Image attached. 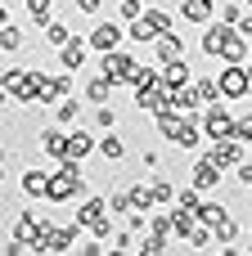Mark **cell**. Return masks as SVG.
<instances>
[{
  "mask_svg": "<svg viewBox=\"0 0 252 256\" xmlns=\"http://www.w3.org/2000/svg\"><path fill=\"white\" fill-rule=\"evenodd\" d=\"M77 194H86L81 166H77L72 158H63L59 176H50V180H45V198H50V202H68V198H77Z\"/></svg>",
  "mask_w": 252,
  "mask_h": 256,
  "instance_id": "6da1fadb",
  "label": "cell"
},
{
  "mask_svg": "<svg viewBox=\"0 0 252 256\" xmlns=\"http://www.w3.org/2000/svg\"><path fill=\"white\" fill-rule=\"evenodd\" d=\"M216 90H221V99H243V94L252 90L248 68H243V63H225L221 76H216Z\"/></svg>",
  "mask_w": 252,
  "mask_h": 256,
  "instance_id": "7a4b0ae2",
  "label": "cell"
},
{
  "mask_svg": "<svg viewBox=\"0 0 252 256\" xmlns=\"http://www.w3.org/2000/svg\"><path fill=\"white\" fill-rule=\"evenodd\" d=\"M203 135H207V140H225V135H234V117L225 112L221 99L207 104V112H203Z\"/></svg>",
  "mask_w": 252,
  "mask_h": 256,
  "instance_id": "3957f363",
  "label": "cell"
},
{
  "mask_svg": "<svg viewBox=\"0 0 252 256\" xmlns=\"http://www.w3.org/2000/svg\"><path fill=\"white\" fill-rule=\"evenodd\" d=\"M122 36H126V27H122V22H113V18H108V22H95V32H90V36H86V45H90V50H99V54H104V50H117V45H122Z\"/></svg>",
  "mask_w": 252,
  "mask_h": 256,
  "instance_id": "277c9868",
  "label": "cell"
},
{
  "mask_svg": "<svg viewBox=\"0 0 252 256\" xmlns=\"http://www.w3.org/2000/svg\"><path fill=\"white\" fill-rule=\"evenodd\" d=\"M207 158H212L221 171H225V166H239V162H243V144H239L234 135H225V140H216V144H212V153H207Z\"/></svg>",
  "mask_w": 252,
  "mask_h": 256,
  "instance_id": "5b68a950",
  "label": "cell"
},
{
  "mask_svg": "<svg viewBox=\"0 0 252 256\" xmlns=\"http://www.w3.org/2000/svg\"><path fill=\"white\" fill-rule=\"evenodd\" d=\"M167 140H171L176 148H198V140H203V126H194V122H180V117H176V126L167 130Z\"/></svg>",
  "mask_w": 252,
  "mask_h": 256,
  "instance_id": "8992f818",
  "label": "cell"
},
{
  "mask_svg": "<svg viewBox=\"0 0 252 256\" xmlns=\"http://www.w3.org/2000/svg\"><path fill=\"white\" fill-rule=\"evenodd\" d=\"M216 58H225V63H248V36L234 27L230 36H225V45H221V54Z\"/></svg>",
  "mask_w": 252,
  "mask_h": 256,
  "instance_id": "52a82bcc",
  "label": "cell"
},
{
  "mask_svg": "<svg viewBox=\"0 0 252 256\" xmlns=\"http://www.w3.org/2000/svg\"><path fill=\"white\" fill-rule=\"evenodd\" d=\"M216 184H221V166H216L212 158H198V166H194V189L207 194V189H216Z\"/></svg>",
  "mask_w": 252,
  "mask_h": 256,
  "instance_id": "ba28073f",
  "label": "cell"
},
{
  "mask_svg": "<svg viewBox=\"0 0 252 256\" xmlns=\"http://www.w3.org/2000/svg\"><path fill=\"white\" fill-rule=\"evenodd\" d=\"M153 45H158V63H176V58H185V40H180L176 32H162Z\"/></svg>",
  "mask_w": 252,
  "mask_h": 256,
  "instance_id": "9c48e42d",
  "label": "cell"
},
{
  "mask_svg": "<svg viewBox=\"0 0 252 256\" xmlns=\"http://www.w3.org/2000/svg\"><path fill=\"white\" fill-rule=\"evenodd\" d=\"M86 50H90V45H86V40H72V36H68V40H63V45H59V63H63V68H72V72H77V68H81V63H86Z\"/></svg>",
  "mask_w": 252,
  "mask_h": 256,
  "instance_id": "30bf717a",
  "label": "cell"
},
{
  "mask_svg": "<svg viewBox=\"0 0 252 256\" xmlns=\"http://www.w3.org/2000/svg\"><path fill=\"white\" fill-rule=\"evenodd\" d=\"M216 14V0H180V18L185 22H207Z\"/></svg>",
  "mask_w": 252,
  "mask_h": 256,
  "instance_id": "8fae6325",
  "label": "cell"
},
{
  "mask_svg": "<svg viewBox=\"0 0 252 256\" xmlns=\"http://www.w3.org/2000/svg\"><path fill=\"white\" fill-rule=\"evenodd\" d=\"M230 32H234V27H230V22H212V27H207V32H203V54H212V58H216V54H221V45H225V36H230Z\"/></svg>",
  "mask_w": 252,
  "mask_h": 256,
  "instance_id": "7c38bea8",
  "label": "cell"
},
{
  "mask_svg": "<svg viewBox=\"0 0 252 256\" xmlns=\"http://www.w3.org/2000/svg\"><path fill=\"white\" fill-rule=\"evenodd\" d=\"M41 148H45V158H59V162H63V158H68V135H63V130H45V135H41Z\"/></svg>",
  "mask_w": 252,
  "mask_h": 256,
  "instance_id": "4fadbf2b",
  "label": "cell"
},
{
  "mask_svg": "<svg viewBox=\"0 0 252 256\" xmlns=\"http://www.w3.org/2000/svg\"><path fill=\"white\" fill-rule=\"evenodd\" d=\"M86 153H95V140H90V130H72V135H68V158H72V162H81Z\"/></svg>",
  "mask_w": 252,
  "mask_h": 256,
  "instance_id": "5bb4252c",
  "label": "cell"
},
{
  "mask_svg": "<svg viewBox=\"0 0 252 256\" xmlns=\"http://www.w3.org/2000/svg\"><path fill=\"white\" fill-rule=\"evenodd\" d=\"M104 212H108V202H104V198H86V207L77 212V220H81V230H90L95 220H104Z\"/></svg>",
  "mask_w": 252,
  "mask_h": 256,
  "instance_id": "9a60e30c",
  "label": "cell"
},
{
  "mask_svg": "<svg viewBox=\"0 0 252 256\" xmlns=\"http://www.w3.org/2000/svg\"><path fill=\"white\" fill-rule=\"evenodd\" d=\"M45 180H50V176L32 166V171L23 176V194H27V198H45Z\"/></svg>",
  "mask_w": 252,
  "mask_h": 256,
  "instance_id": "2e32d148",
  "label": "cell"
},
{
  "mask_svg": "<svg viewBox=\"0 0 252 256\" xmlns=\"http://www.w3.org/2000/svg\"><path fill=\"white\" fill-rule=\"evenodd\" d=\"M140 18H144V22H149L158 36H162V32H171V14H167V9H144Z\"/></svg>",
  "mask_w": 252,
  "mask_h": 256,
  "instance_id": "e0dca14e",
  "label": "cell"
},
{
  "mask_svg": "<svg viewBox=\"0 0 252 256\" xmlns=\"http://www.w3.org/2000/svg\"><path fill=\"white\" fill-rule=\"evenodd\" d=\"M108 94H113V81H108V76H99V81L86 86V99H90V104H108Z\"/></svg>",
  "mask_w": 252,
  "mask_h": 256,
  "instance_id": "ac0fdd59",
  "label": "cell"
},
{
  "mask_svg": "<svg viewBox=\"0 0 252 256\" xmlns=\"http://www.w3.org/2000/svg\"><path fill=\"white\" fill-rule=\"evenodd\" d=\"M95 148H99V158H108V162H122V153H126L117 135H108V140H95Z\"/></svg>",
  "mask_w": 252,
  "mask_h": 256,
  "instance_id": "d6986e66",
  "label": "cell"
},
{
  "mask_svg": "<svg viewBox=\"0 0 252 256\" xmlns=\"http://www.w3.org/2000/svg\"><path fill=\"white\" fill-rule=\"evenodd\" d=\"M126 36H131V40H140V45H144V40H158V32H153V27L144 22V18H131V27H126Z\"/></svg>",
  "mask_w": 252,
  "mask_h": 256,
  "instance_id": "ffe728a7",
  "label": "cell"
},
{
  "mask_svg": "<svg viewBox=\"0 0 252 256\" xmlns=\"http://www.w3.org/2000/svg\"><path fill=\"white\" fill-rule=\"evenodd\" d=\"M54 117H59V126H72V122H77V117H81V104H77V99H68V94H63V104H59V112H54Z\"/></svg>",
  "mask_w": 252,
  "mask_h": 256,
  "instance_id": "44dd1931",
  "label": "cell"
},
{
  "mask_svg": "<svg viewBox=\"0 0 252 256\" xmlns=\"http://www.w3.org/2000/svg\"><path fill=\"white\" fill-rule=\"evenodd\" d=\"M23 45V32L14 22H0V50H18Z\"/></svg>",
  "mask_w": 252,
  "mask_h": 256,
  "instance_id": "7402d4cb",
  "label": "cell"
},
{
  "mask_svg": "<svg viewBox=\"0 0 252 256\" xmlns=\"http://www.w3.org/2000/svg\"><path fill=\"white\" fill-rule=\"evenodd\" d=\"M194 94H198V104H203V108L221 99V90H216V81H198V86H194Z\"/></svg>",
  "mask_w": 252,
  "mask_h": 256,
  "instance_id": "603a6c76",
  "label": "cell"
},
{
  "mask_svg": "<svg viewBox=\"0 0 252 256\" xmlns=\"http://www.w3.org/2000/svg\"><path fill=\"white\" fill-rule=\"evenodd\" d=\"M27 14H32L36 22H50V14H54V0H27Z\"/></svg>",
  "mask_w": 252,
  "mask_h": 256,
  "instance_id": "cb8c5ba5",
  "label": "cell"
},
{
  "mask_svg": "<svg viewBox=\"0 0 252 256\" xmlns=\"http://www.w3.org/2000/svg\"><path fill=\"white\" fill-rule=\"evenodd\" d=\"M68 36H72V32H68V27H63V22H54V18H50V22H45V40H50V45H63V40H68Z\"/></svg>",
  "mask_w": 252,
  "mask_h": 256,
  "instance_id": "d4e9b609",
  "label": "cell"
},
{
  "mask_svg": "<svg viewBox=\"0 0 252 256\" xmlns=\"http://www.w3.org/2000/svg\"><path fill=\"white\" fill-rule=\"evenodd\" d=\"M234 140H239L243 148H252V117H239V122H234Z\"/></svg>",
  "mask_w": 252,
  "mask_h": 256,
  "instance_id": "484cf974",
  "label": "cell"
},
{
  "mask_svg": "<svg viewBox=\"0 0 252 256\" xmlns=\"http://www.w3.org/2000/svg\"><path fill=\"white\" fill-rule=\"evenodd\" d=\"M95 126H104V130H113V126H117V112H113L108 104H99V112H95Z\"/></svg>",
  "mask_w": 252,
  "mask_h": 256,
  "instance_id": "4316f807",
  "label": "cell"
},
{
  "mask_svg": "<svg viewBox=\"0 0 252 256\" xmlns=\"http://www.w3.org/2000/svg\"><path fill=\"white\" fill-rule=\"evenodd\" d=\"M108 212H131V194H113L108 198Z\"/></svg>",
  "mask_w": 252,
  "mask_h": 256,
  "instance_id": "83f0119b",
  "label": "cell"
},
{
  "mask_svg": "<svg viewBox=\"0 0 252 256\" xmlns=\"http://www.w3.org/2000/svg\"><path fill=\"white\" fill-rule=\"evenodd\" d=\"M140 14H144V4H140V0H122V18H126V22H131V18H140Z\"/></svg>",
  "mask_w": 252,
  "mask_h": 256,
  "instance_id": "f1b7e54d",
  "label": "cell"
},
{
  "mask_svg": "<svg viewBox=\"0 0 252 256\" xmlns=\"http://www.w3.org/2000/svg\"><path fill=\"white\" fill-rule=\"evenodd\" d=\"M180 207H185V212H198V189H185V194H180Z\"/></svg>",
  "mask_w": 252,
  "mask_h": 256,
  "instance_id": "f546056e",
  "label": "cell"
},
{
  "mask_svg": "<svg viewBox=\"0 0 252 256\" xmlns=\"http://www.w3.org/2000/svg\"><path fill=\"white\" fill-rule=\"evenodd\" d=\"M113 252H135V238H131V234H117V238H113Z\"/></svg>",
  "mask_w": 252,
  "mask_h": 256,
  "instance_id": "4dcf8cb0",
  "label": "cell"
},
{
  "mask_svg": "<svg viewBox=\"0 0 252 256\" xmlns=\"http://www.w3.org/2000/svg\"><path fill=\"white\" fill-rule=\"evenodd\" d=\"M239 18H243V14H239V4H225V9H221V22H230V27H234Z\"/></svg>",
  "mask_w": 252,
  "mask_h": 256,
  "instance_id": "1f68e13d",
  "label": "cell"
},
{
  "mask_svg": "<svg viewBox=\"0 0 252 256\" xmlns=\"http://www.w3.org/2000/svg\"><path fill=\"white\" fill-rule=\"evenodd\" d=\"M77 9H81V14H99V9H104V0H77Z\"/></svg>",
  "mask_w": 252,
  "mask_h": 256,
  "instance_id": "d6a6232c",
  "label": "cell"
},
{
  "mask_svg": "<svg viewBox=\"0 0 252 256\" xmlns=\"http://www.w3.org/2000/svg\"><path fill=\"white\" fill-rule=\"evenodd\" d=\"M239 184H252V162H239Z\"/></svg>",
  "mask_w": 252,
  "mask_h": 256,
  "instance_id": "836d02e7",
  "label": "cell"
},
{
  "mask_svg": "<svg viewBox=\"0 0 252 256\" xmlns=\"http://www.w3.org/2000/svg\"><path fill=\"white\" fill-rule=\"evenodd\" d=\"M234 27H239V32H243V36H252V14H248V18H239V22H234Z\"/></svg>",
  "mask_w": 252,
  "mask_h": 256,
  "instance_id": "e575fe53",
  "label": "cell"
},
{
  "mask_svg": "<svg viewBox=\"0 0 252 256\" xmlns=\"http://www.w3.org/2000/svg\"><path fill=\"white\" fill-rule=\"evenodd\" d=\"M243 68H248V81H252V58H248V63H243Z\"/></svg>",
  "mask_w": 252,
  "mask_h": 256,
  "instance_id": "d590c367",
  "label": "cell"
},
{
  "mask_svg": "<svg viewBox=\"0 0 252 256\" xmlns=\"http://www.w3.org/2000/svg\"><path fill=\"white\" fill-rule=\"evenodd\" d=\"M243 4H252V0H243Z\"/></svg>",
  "mask_w": 252,
  "mask_h": 256,
  "instance_id": "8d00e7d4",
  "label": "cell"
}]
</instances>
